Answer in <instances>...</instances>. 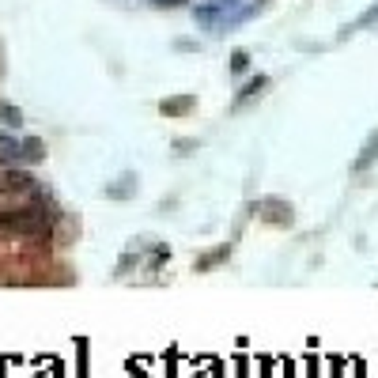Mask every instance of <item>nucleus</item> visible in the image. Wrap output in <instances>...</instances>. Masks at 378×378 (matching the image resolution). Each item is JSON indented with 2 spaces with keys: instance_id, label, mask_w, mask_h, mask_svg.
<instances>
[{
  "instance_id": "obj_1",
  "label": "nucleus",
  "mask_w": 378,
  "mask_h": 378,
  "mask_svg": "<svg viewBox=\"0 0 378 378\" xmlns=\"http://www.w3.org/2000/svg\"><path fill=\"white\" fill-rule=\"evenodd\" d=\"M42 227V216H38V208L30 204V208H15L4 216V231H38Z\"/></svg>"
},
{
  "instance_id": "obj_2",
  "label": "nucleus",
  "mask_w": 378,
  "mask_h": 378,
  "mask_svg": "<svg viewBox=\"0 0 378 378\" xmlns=\"http://www.w3.org/2000/svg\"><path fill=\"white\" fill-rule=\"evenodd\" d=\"M375 155H378V133H375V140H367V148L359 151V159H355L352 170H355V174H363V170H367V163H375Z\"/></svg>"
},
{
  "instance_id": "obj_3",
  "label": "nucleus",
  "mask_w": 378,
  "mask_h": 378,
  "mask_svg": "<svg viewBox=\"0 0 378 378\" xmlns=\"http://www.w3.org/2000/svg\"><path fill=\"white\" fill-rule=\"evenodd\" d=\"M375 23H378V4H375V8H370V12H363V15H359V19H355V23H352V27H348V30H344V38H348V34H355V30H363V27H375Z\"/></svg>"
},
{
  "instance_id": "obj_4",
  "label": "nucleus",
  "mask_w": 378,
  "mask_h": 378,
  "mask_svg": "<svg viewBox=\"0 0 378 378\" xmlns=\"http://www.w3.org/2000/svg\"><path fill=\"white\" fill-rule=\"evenodd\" d=\"M265 83H269V80H265V76H257V80H254V83H249V87H246V91H242V95H238V106H242V102H246V98H249V95H257V91H261V87H265Z\"/></svg>"
},
{
  "instance_id": "obj_5",
  "label": "nucleus",
  "mask_w": 378,
  "mask_h": 378,
  "mask_svg": "<svg viewBox=\"0 0 378 378\" xmlns=\"http://www.w3.org/2000/svg\"><path fill=\"white\" fill-rule=\"evenodd\" d=\"M186 106H193V98H170V102H163V110H186Z\"/></svg>"
},
{
  "instance_id": "obj_6",
  "label": "nucleus",
  "mask_w": 378,
  "mask_h": 378,
  "mask_svg": "<svg viewBox=\"0 0 378 378\" xmlns=\"http://www.w3.org/2000/svg\"><path fill=\"white\" fill-rule=\"evenodd\" d=\"M231 68H234V72H242V68H246V53H238V57L231 60Z\"/></svg>"
}]
</instances>
